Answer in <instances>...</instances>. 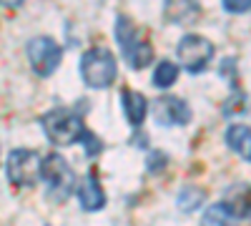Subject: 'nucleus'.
<instances>
[{
  "label": "nucleus",
  "mask_w": 251,
  "mask_h": 226,
  "mask_svg": "<svg viewBox=\"0 0 251 226\" xmlns=\"http://www.w3.org/2000/svg\"><path fill=\"white\" fill-rule=\"evenodd\" d=\"M28 60H30L33 71H35L40 78H48V75H53V71L60 66L63 48L55 43L53 38L38 35V38H33L30 43H28Z\"/></svg>",
  "instance_id": "6"
},
{
  "label": "nucleus",
  "mask_w": 251,
  "mask_h": 226,
  "mask_svg": "<svg viewBox=\"0 0 251 226\" xmlns=\"http://www.w3.org/2000/svg\"><path fill=\"white\" fill-rule=\"evenodd\" d=\"M226 143H228V149H231L234 153H239L244 161L251 158L249 149H251V131L249 126H231L226 131Z\"/></svg>",
  "instance_id": "12"
},
{
  "label": "nucleus",
  "mask_w": 251,
  "mask_h": 226,
  "mask_svg": "<svg viewBox=\"0 0 251 226\" xmlns=\"http://www.w3.org/2000/svg\"><path fill=\"white\" fill-rule=\"evenodd\" d=\"M221 3L228 13H249L251 0H221Z\"/></svg>",
  "instance_id": "17"
},
{
  "label": "nucleus",
  "mask_w": 251,
  "mask_h": 226,
  "mask_svg": "<svg viewBox=\"0 0 251 226\" xmlns=\"http://www.w3.org/2000/svg\"><path fill=\"white\" fill-rule=\"evenodd\" d=\"M201 226H236V216L228 211L224 203H216V206L206 209V214L201 219Z\"/></svg>",
  "instance_id": "13"
},
{
  "label": "nucleus",
  "mask_w": 251,
  "mask_h": 226,
  "mask_svg": "<svg viewBox=\"0 0 251 226\" xmlns=\"http://www.w3.org/2000/svg\"><path fill=\"white\" fill-rule=\"evenodd\" d=\"M203 199H206V194H203L201 189H196V186H186V189H181L176 203H178V209H181V211H196V209H201Z\"/></svg>",
  "instance_id": "14"
},
{
  "label": "nucleus",
  "mask_w": 251,
  "mask_h": 226,
  "mask_svg": "<svg viewBox=\"0 0 251 226\" xmlns=\"http://www.w3.org/2000/svg\"><path fill=\"white\" fill-rule=\"evenodd\" d=\"M80 75H83V83L88 88H108L116 75H118V63H116V55L103 48V46H96L91 50L83 53L80 58Z\"/></svg>",
  "instance_id": "1"
},
{
  "label": "nucleus",
  "mask_w": 251,
  "mask_h": 226,
  "mask_svg": "<svg viewBox=\"0 0 251 226\" xmlns=\"http://www.w3.org/2000/svg\"><path fill=\"white\" fill-rule=\"evenodd\" d=\"M40 178L48 183V199L55 203H63L75 189L73 169L60 153H50L46 158H40Z\"/></svg>",
  "instance_id": "2"
},
{
  "label": "nucleus",
  "mask_w": 251,
  "mask_h": 226,
  "mask_svg": "<svg viewBox=\"0 0 251 226\" xmlns=\"http://www.w3.org/2000/svg\"><path fill=\"white\" fill-rule=\"evenodd\" d=\"M8 181L18 189H33L40 181V153L15 149L8 156Z\"/></svg>",
  "instance_id": "5"
},
{
  "label": "nucleus",
  "mask_w": 251,
  "mask_h": 226,
  "mask_svg": "<svg viewBox=\"0 0 251 226\" xmlns=\"http://www.w3.org/2000/svg\"><path fill=\"white\" fill-rule=\"evenodd\" d=\"M176 78H178V68L171 63V60H161V63L156 66V71H153V83L158 88H171L176 83Z\"/></svg>",
  "instance_id": "15"
},
{
  "label": "nucleus",
  "mask_w": 251,
  "mask_h": 226,
  "mask_svg": "<svg viewBox=\"0 0 251 226\" xmlns=\"http://www.w3.org/2000/svg\"><path fill=\"white\" fill-rule=\"evenodd\" d=\"M176 55L181 60V66L188 71V73H201L214 58V46L211 40H206L201 35H183L178 40V48H176Z\"/></svg>",
  "instance_id": "7"
},
{
  "label": "nucleus",
  "mask_w": 251,
  "mask_h": 226,
  "mask_svg": "<svg viewBox=\"0 0 251 226\" xmlns=\"http://www.w3.org/2000/svg\"><path fill=\"white\" fill-rule=\"evenodd\" d=\"M163 15H166L169 23L194 25L201 18V0H166Z\"/></svg>",
  "instance_id": "9"
},
{
  "label": "nucleus",
  "mask_w": 251,
  "mask_h": 226,
  "mask_svg": "<svg viewBox=\"0 0 251 226\" xmlns=\"http://www.w3.org/2000/svg\"><path fill=\"white\" fill-rule=\"evenodd\" d=\"M116 40L123 48V58L133 71H141L146 68L153 60V48L149 40H141L138 35V28L131 23L126 15H118L116 20Z\"/></svg>",
  "instance_id": "3"
},
{
  "label": "nucleus",
  "mask_w": 251,
  "mask_h": 226,
  "mask_svg": "<svg viewBox=\"0 0 251 226\" xmlns=\"http://www.w3.org/2000/svg\"><path fill=\"white\" fill-rule=\"evenodd\" d=\"M121 100H123V113H126V118H128V123L138 128L143 123V118H146V113H149V100H146L141 93L131 91V88L121 91Z\"/></svg>",
  "instance_id": "11"
},
{
  "label": "nucleus",
  "mask_w": 251,
  "mask_h": 226,
  "mask_svg": "<svg viewBox=\"0 0 251 226\" xmlns=\"http://www.w3.org/2000/svg\"><path fill=\"white\" fill-rule=\"evenodd\" d=\"M153 118L158 126H183L191 121V108L176 96H161L153 103Z\"/></svg>",
  "instance_id": "8"
},
{
  "label": "nucleus",
  "mask_w": 251,
  "mask_h": 226,
  "mask_svg": "<svg viewBox=\"0 0 251 226\" xmlns=\"http://www.w3.org/2000/svg\"><path fill=\"white\" fill-rule=\"evenodd\" d=\"M75 194H78L80 206L86 209V211H98V209L106 206V194H103L100 181H98L93 174H91V176H86V178H83V181L78 183Z\"/></svg>",
  "instance_id": "10"
},
{
  "label": "nucleus",
  "mask_w": 251,
  "mask_h": 226,
  "mask_svg": "<svg viewBox=\"0 0 251 226\" xmlns=\"http://www.w3.org/2000/svg\"><path fill=\"white\" fill-rule=\"evenodd\" d=\"M25 3V0H0V5H5V8H20V5H23Z\"/></svg>",
  "instance_id": "19"
},
{
  "label": "nucleus",
  "mask_w": 251,
  "mask_h": 226,
  "mask_svg": "<svg viewBox=\"0 0 251 226\" xmlns=\"http://www.w3.org/2000/svg\"><path fill=\"white\" fill-rule=\"evenodd\" d=\"M163 166H166V156L161 151H151V156H149V171L158 174V171H163Z\"/></svg>",
  "instance_id": "18"
},
{
  "label": "nucleus",
  "mask_w": 251,
  "mask_h": 226,
  "mask_svg": "<svg viewBox=\"0 0 251 226\" xmlns=\"http://www.w3.org/2000/svg\"><path fill=\"white\" fill-rule=\"evenodd\" d=\"M40 126H43L46 136L55 146H71V143H75L80 138L83 128H86L80 116L68 108H53V111L43 113L40 116Z\"/></svg>",
  "instance_id": "4"
},
{
  "label": "nucleus",
  "mask_w": 251,
  "mask_h": 226,
  "mask_svg": "<svg viewBox=\"0 0 251 226\" xmlns=\"http://www.w3.org/2000/svg\"><path fill=\"white\" fill-rule=\"evenodd\" d=\"M78 141H86V153H88V156H96V153L103 149V143H100V141H98L88 128H83V133H80V138H78Z\"/></svg>",
  "instance_id": "16"
}]
</instances>
